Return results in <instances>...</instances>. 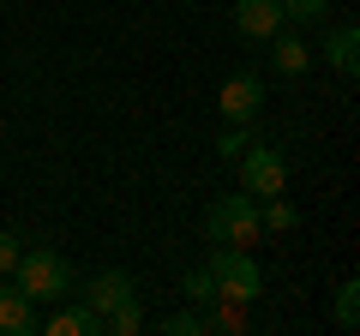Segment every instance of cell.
<instances>
[{
    "instance_id": "14",
    "label": "cell",
    "mask_w": 360,
    "mask_h": 336,
    "mask_svg": "<svg viewBox=\"0 0 360 336\" xmlns=\"http://www.w3.org/2000/svg\"><path fill=\"white\" fill-rule=\"evenodd\" d=\"M180 295L193 300V306H210V300H217V276H210L205 264H198V271H186V276H180Z\"/></svg>"
},
{
    "instance_id": "2",
    "label": "cell",
    "mask_w": 360,
    "mask_h": 336,
    "mask_svg": "<svg viewBox=\"0 0 360 336\" xmlns=\"http://www.w3.org/2000/svg\"><path fill=\"white\" fill-rule=\"evenodd\" d=\"M258 198L252 193H229V198H217V205L205 210V240L210 246H246L252 252L258 246Z\"/></svg>"
},
{
    "instance_id": "10",
    "label": "cell",
    "mask_w": 360,
    "mask_h": 336,
    "mask_svg": "<svg viewBox=\"0 0 360 336\" xmlns=\"http://www.w3.org/2000/svg\"><path fill=\"white\" fill-rule=\"evenodd\" d=\"M270 60H276V78H300V72L312 66V49H307V42H300L295 30L283 25L276 37H270Z\"/></svg>"
},
{
    "instance_id": "6",
    "label": "cell",
    "mask_w": 360,
    "mask_h": 336,
    "mask_svg": "<svg viewBox=\"0 0 360 336\" xmlns=\"http://www.w3.org/2000/svg\"><path fill=\"white\" fill-rule=\"evenodd\" d=\"M78 300H84L90 312H103V318H108V312H120L127 300H139V283H132V271H96Z\"/></svg>"
},
{
    "instance_id": "7",
    "label": "cell",
    "mask_w": 360,
    "mask_h": 336,
    "mask_svg": "<svg viewBox=\"0 0 360 336\" xmlns=\"http://www.w3.org/2000/svg\"><path fill=\"white\" fill-rule=\"evenodd\" d=\"M234 25L246 42H270L283 30V0H234Z\"/></svg>"
},
{
    "instance_id": "1",
    "label": "cell",
    "mask_w": 360,
    "mask_h": 336,
    "mask_svg": "<svg viewBox=\"0 0 360 336\" xmlns=\"http://www.w3.org/2000/svg\"><path fill=\"white\" fill-rule=\"evenodd\" d=\"M13 283L25 288L37 306H49V300H66L78 288V276H72V264L60 259V252H49V246H37V252H18V264H13Z\"/></svg>"
},
{
    "instance_id": "8",
    "label": "cell",
    "mask_w": 360,
    "mask_h": 336,
    "mask_svg": "<svg viewBox=\"0 0 360 336\" xmlns=\"http://www.w3.org/2000/svg\"><path fill=\"white\" fill-rule=\"evenodd\" d=\"M37 300L18 283H0V336H37Z\"/></svg>"
},
{
    "instance_id": "17",
    "label": "cell",
    "mask_w": 360,
    "mask_h": 336,
    "mask_svg": "<svg viewBox=\"0 0 360 336\" xmlns=\"http://www.w3.org/2000/svg\"><path fill=\"white\" fill-rule=\"evenodd\" d=\"M283 25H324V0H283Z\"/></svg>"
},
{
    "instance_id": "11",
    "label": "cell",
    "mask_w": 360,
    "mask_h": 336,
    "mask_svg": "<svg viewBox=\"0 0 360 336\" xmlns=\"http://www.w3.org/2000/svg\"><path fill=\"white\" fill-rule=\"evenodd\" d=\"M37 330H49V336H103V312H90L78 300V306H60L54 318H42Z\"/></svg>"
},
{
    "instance_id": "4",
    "label": "cell",
    "mask_w": 360,
    "mask_h": 336,
    "mask_svg": "<svg viewBox=\"0 0 360 336\" xmlns=\"http://www.w3.org/2000/svg\"><path fill=\"white\" fill-rule=\"evenodd\" d=\"M234 162H240V193H252V198L288 193V162H283V150H276V144H246Z\"/></svg>"
},
{
    "instance_id": "12",
    "label": "cell",
    "mask_w": 360,
    "mask_h": 336,
    "mask_svg": "<svg viewBox=\"0 0 360 336\" xmlns=\"http://www.w3.org/2000/svg\"><path fill=\"white\" fill-rule=\"evenodd\" d=\"M295 222H300V210L288 205L283 193H276V198H258V228H270V234H288Z\"/></svg>"
},
{
    "instance_id": "9",
    "label": "cell",
    "mask_w": 360,
    "mask_h": 336,
    "mask_svg": "<svg viewBox=\"0 0 360 336\" xmlns=\"http://www.w3.org/2000/svg\"><path fill=\"white\" fill-rule=\"evenodd\" d=\"M324 60H330L342 78H354L360 72V30L354 25H330L324 30Z\"/></svg>"
},
{
    "instance_id": "18",
    "label": "cell",
    "mask_w": 360,
    "mask_h": 336,
    "mask_svg": "<svg viewBox=\"0 0 360 336\" xmlns=\"http://www.w3.org/2000/svg\"><path fill=\"white\" fill-rule=\"evenodd\" d=\"M246 144H252V127H222V138H217V156L229 162V156H240Z\"/></svg>"
},
{
    "instance_id": "16",
    "label": "cell",
    "mask_w": 360,
    "mask_h": 336,
    "mask_svg": "<svg viewBox=\"0 0 360 336\" xmlns=\"http://www.w3.org/2000/svg\"><path fill=\"white\" fill-rule=\"evenodd\" d=\"M162 336H198L205 330V312H193V306H180V312H168L162 324H156Z\"/></svg>"
},
{
    "instance_id": "19",
    "label": "cell",
    "mask_w": 360,
    "mask_h": 336,
    "mask_svg": "<svg viewBox=\"0 0 360 336\" xmlns=\"http://www.w3.org/2000/svg\"><path fill=\"white\" fill-rule=\"evenodd\" d=\"M18 252H25V240H18L13 228H0V276H13V264H18Z\"/></svg>"
},
{
    "instance_id": "5",
    "label": "cell",
    "mask_w": 360,
    "mask_h": 336,
    "mask_svg": "<svg viewBox=\"0 0 360 336\" xmlns=\"http://www.w3.org/2000/svg\"><path fill=\"white\" fill-rule=\"evenodd\" d=\"M217 108H222V127H252L258 108H264V78H258V72H234V78H222Z\"/></svg>"
},
{
    "instance_id": "3",
    "label": "cell",
    "mask_w": 360,
    "mask_h": 336,
    "mask_svg": "<svg viewBox=\"0 0 360 336\" xmlns=\"http://www.w3.org/2000/svg\"><path fill=\"white\" fill-rule=\"evenodd\" d=\"M205 271L217 276V295H222V300H240V306H252V300L264 295V271H258V259L246 252V246H210Z\"/></svg>"
},
{
    "instance_id": "15",
    "label": "cell",
    "mask_w": 360,
    "mask_h": 336,
    "mask_svg": "<svg viewBox=\"0 0 360 336\" xmlns=\"http://www.w3.org/2000/svg\"><path fill=\"white\" fill-rule=\"evenodd\" d=\"M144 330V312H139V300H127L120 312H108L103 318V336H139Z\"/></svg>"
},
{
    "instance_id": "13",
    "label": "cell",
    "mask_w": 360,
    "mask_h": 336,
    "mask_svg": "<svg viewBox=\"0 0 360 336\" xmlns=\"http://www.w3.org/2000/svg\"><path fill=\"white\" fill-rule=\"evenodd\" d=\"M330 318H336V330H360V283H342V288H336Z\"/></svg>"
}]
</instances>
